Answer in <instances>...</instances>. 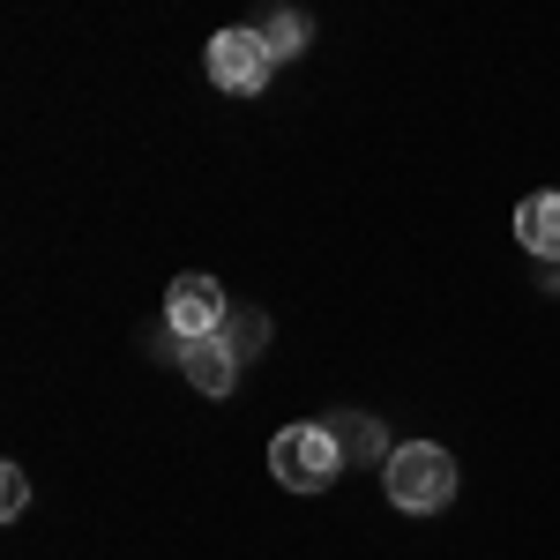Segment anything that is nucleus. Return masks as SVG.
Here are the masks:
<instances>
[{
    "instance_id": "obj_1",
    "label": "nucleus",
    "mask_w": 560,
    "mask_h": 560,
    "mask_svg": "<svg viewBox=\"0 0 560 560\" xmlns=\"http://www.w3.org/2000/svg\"><path fill=\"white\" fill-rule=\"evenodd\" d=\"M382 493L404 516H433V509L456 501V456L441 441H404L382 456Z\"/></svg>"
},
{
    "instance_id": "obj_2",
    "label": "nucleus",
    "mask_w": 560,
    "mask_h": 560,
    "mask_svg": "<svg viewBox=\"0 0 560 560\" xmlns=\"http://www.w3.org/2000/svg\"><path fill=\"white\" fill-rule=\"evenodd\" d=\"M337 471H345V448H337L329 427H284L269 441V478L284 493H329Z\"/></svg>"
},
{
    "instance_id": "obj_3",
    "label": "nucleus",
    "mask_w": 560,
    "mask_h": 560,
    "mask_svg": "<svg viewBox=\"0 0 560 560\" xmlns=\"http://www.w3.org/2000/svg\"><path fill=\"white\" fill-rule=\"evenodd\" d=\"M202 68H210L217 90H261L269 75H277V52H269V38H261L255 23H232V31H217L210 45H202Z\"/></svg>"
},
{
    "instance_id": "obj_4",
    "label": "nucleus",
    "mask_w": 560,
    "mask_h": 560,
    "mask_svg": "<svg viewBox=\"0 0 560 560\" xmlns=\"http://www.w3.org/2000/svg\"><path fill=\"white\" fill-rule=\"evenodd\" d=\"M224 322H232V300H224L217 277H179L173 292H165V329H173V345H187V337H217Z\"/></svg>"
},
{
    "instance_id": "obj_5",
    "label": "nucleus",
    "mask_w": 560,
    "mask_h": 560,
    "mask_svg": "<svg viewBox=\"0 0 560 560\" xmlns=\"http://www.w3.org/2000/svg\"><path fill=\"white\" fill-rule=\"evenodd\" d=\"M179 374L202 388V396H232V388H240V351H232L224 329H217V337H187V345H179Z\"/></svg>"
},
{
    "instance_id": "obj_6",
    "label": "nucleus",
    "mask_w": 560,
    "mask_h": 560,
    "mask_svg": "<svg viewBox=\"0 0 560 560\" xmlns=\"http://www.w3.org/2000/svg\"><path fill=\"white\" fill-rule=\"evenodd\" d=\"M516 240H523V255L560 261V187H546V195H523V210H516Z\"/></svg>"
},
{
    "instance_id": "obj_7",
    "label": "nucleus",
    "mask_w": 560,
    "mask_h": 560,
    "mask_svg": "<svg viewBox=\"0 0 560 560\" xmlns=\"http://www.w3.org/2000/svg\"><path fill=\"white\" fill-rule=\"evenodd\" d=\"M255 31L269 38V52H277V60H292V52L306 45V23H300V15H269V23H255Z\"/></svg>"
},
{
    "instance_id": "obj_8",
    "label": "nucleus",
    "mask_w": 560,
    "mask_h": 560,
    "mask_svg": "<svg viewBox=\"0 0 560 560\" xmlns=\"http://www.w3.org/2000/svg\"><path fill=\"white\" fill-rule=\"evenodd\" d=\"M329 433H337L345 456H382V427L374 419H351V427H329Z\"/></svg>"
},
{
    "instance_id": "obj_9",
    "label": "nucleus",
    "mask_w": 560,
    "mask_h": 560,
    "mask_svg": "<svg viewBox=\"0 0 560 560\" xmlns=\"http://www.w3.org/2000/svg\"><path fill=\"white\" fill-rule=\"evenodd\" d=\"M23 501H31V478H23V464H0V516H23Z\"/></svg>"
}]
</instances>
